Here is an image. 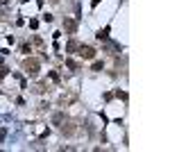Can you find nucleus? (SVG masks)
I'll list each match as a JSON object with an SVG mask.
<instances>
[{
    "label": "nucleus",
    "instance_id": "obj_1",
    "mask_svg": "<svg viewBox=\"0 0 170 152\" xmlns=\"http://www.w3.org/2000/svg\"><path fill=\"white\" fill-rule=\"evenodd\" d=\"M23 68H25V73L30 75V77H36V75H39V68H41V61L34 59V57H30V59L23 61Z\"/></svg>",
    "mask_w": 170,
    "mask_h": 152
},
{
    "label": "nucleus",
    "instance_id": "obj_2",
    "mask_svg": "<svg viewBox=\"0 0 170 152\" xmlns=\"http://www.w3.org/2000/svg\"><path fill=\"white\" fill-rule=\"evenodd\" d=\"M80 57H84V59H93V57H95V50L91 48V45H80Z\"/></svg>",
    "mask_w": 170,
    "mask_h": 152
},
{
    "label": "nucleus",
    "instance_id": "obj_3",
    "mask_svg": "<svg viewBox=\"0 0 170 152\" xmlns=\"http://www.w3.org/2000/svg\"><path fill=\"white\" fill-rule=\"evenodd\" d=\"M64 27L68 34H75V30H77V21L75 18H64Z\"/></svg>",
    "mask_w": 170,
    "mask_h": 152
},
{
    "label": "nucleus",
    "instance_id": "obj_4",
    "mask_svg": "<svg viewBox=\"0 0 170 152\" xmlns=\"http://www.w3.org/2000/svg\"><path fill=\"white\" fill-rule=\"evenodd\" d=\"M75 129H77V127H75L73 123H64V125H61V132H64V134H68V136L75 134Z\"/></svg>",
    "mask_w": 170,
    "mask_h": 152
},
{
    "label": "nucleus",
    "instance_id": "obj_5",
    "mask_svg": "<svg viewBox=\"0 0 170 152\" xmlns=\"http://www.w3.org/2000/svg\"><path fill=\"white\" fill-rule=\"evenodd\" d=\"M109 30H111L109 25L105 27V30H100V32H98V39H100V41H107V39H109Z\"/></svg>",
    "mask_w": 170,
    "mask_h": 152
},
{
    "label": "nucleus",
    "instance_id": "obj_6",
    "mask_svg": "<svg viewBox=\"0 0 170 152\" xmlns=\"http://www.w3.org/2000/svg\"><path fill=\"white\" fill-rule=\"evenodd\" d=\"M77 48H80L77 41H68V45H66V52H73V50H77Z\"/></svg>",
    "mask_w": 170,
    "mask_h": 152
},
{
    "label": "nucleus",
    "instance_id": "obj_7",
    "mask_svg": "<svg viewBox=\"0 0 170 152\" xmlns=\"http://www.w3.org/2000/svg\"><path fill=\"white\" fill-rule=\"evenodd\" d=\"M66 66H68V68H73V71H80V64L73 61V59H66Z\"/></svg>",
    "mask_w": 170,
    "mask_h": 152
},
{
    "label": "nucleus",
    "instance_id": "obj_8",
    "mask_svg": "<svg viewBox=\"0 0 170 152\" xmlns=\"http://www.w3.org/2000/svg\"><path fill=\"white\" fill-rule=\"evenodd\" d=\"M5 139H7V127L0 129V143H5Z\"/></svg>",
    "mask_w": 170,
    "mask_h": 152
},
{
    "label": "nucleus",
    "instance_id": "obj_9",
    "mask_svg": "<svg viewBox=\"0 0 170 152\" xmlns=\"http://www.w3.org/2000/svg\"><path fill=\"white\" fill-rule=\"evenodd\" d=\"M57 125H59V123H64V113H54V118H52Z\"/></svg>",
    "mask_w": 170,
    "mask_h": 152
},
{
    "label": "nucleus",
    "instance_id": "obj_10",
    "mask_svg": "<svg viewBox=\"0 0 170 152\" xmlns=\"http://www.w3.org/2000/svg\"><path fill=\"white\" fill-rule=\"evenodd\" d=\"M21 50H23L25 55H30V52H32V45H30V43H23V48H21Z\"/></svg>",
    "mask_w": 170,
    "mask_h": 152
},
{
    "label": "nucleus",
    "instance_id": "obj_11",
    "mask_svg": "<svg viewBox=\"0 0 170 152\" xmlns=\"http://www.w3.org/2000/svg\"><path fill=\"white\" fill-rule=\"evenodd\" d=\"M7 73H9V68H5V66H0V80H3Z\"/></svg>",
    "mask_w": 170,
    "mask_h": 152
},
{
    "label": "nucleus",
    "instance_id": "obj_12",
    "mask_svg": "<svg viewBox=\"0 0 170 152\" xmlns=\"http://www.w3.org/2000/svg\"><path fill=\"white\" fill-rule=\"evenodd\" d=\"M116 96L122 98V100H127V93H125V91H116Z\"/></svg>",
    "mask_w": 170,
    "mask_h": 152
},
{
    "label": "nucleus",
    "instance_id": "obj_13",
    "mask_svg": "<svg viewBox=\"0 0 170 152\" xmlns=\"http://www.w3.org/2000/svg\"><path fill=\"white\" fill-rule=\"evenodd\" d=\"M91 3H93V7H95V5H98V3H100V0H91Z\"/></svg>",
    "mask_w": 170,
    "mask_h": 152
}]
</instances>
